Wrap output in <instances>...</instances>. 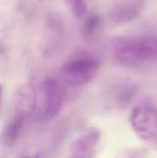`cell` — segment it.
I'll return each instance as SVG.
<instances>
[{
    "label": "cell",
    "instance_id": "13",
    "mask_svg": "<svg viewBox=\"0 0 157 158\" xmlns=\"http://www.w3.org/2000/svg\"><path fill=\"white\" fill-rule=\"evenodd\" d=\"M2 92H3V87L1 84H0V106H1V101H2Z\"/></svg>",
    "mask_w": 157,
    "mask_h": 158
},
{
    "label": "cell",
    "instance_id": "12",
    "mask_svg": "<svg viewBox=\"0 0 157 158\" xmlns=\"http://www.w3.org/2000/svg\"><path fill=\"white\" fill-rule=\"evenodd\" d=\"M94 155H72L70 158H92Z\"/></svg>",
    "mask_w": 157,
    "mask_h": 158
},
{
    "label": "cell",
    "instance_id": "5",
    "mask_svg": "<svg viewBox=\"0 0 157 158\" xmlns=\"http://www.w3.org/2000/svg\"><path fill=\"white\" fill-rule=\"evenodd\" d=\"M143 7L142 0H122L112 9L111 18L119 24L129 23L139 15Z\"/></svg>",
    "mask_w": 157,
    "mask_h": 158
},
{
    "label": "cell",
    "instance_id": "2",
    "mask_svg": "<svg viewBox=\"0 0 157 158\" xmlns=\"http://www.w3.org/2000/svg\"><path fill=\"white\" fill-rule=\"evenodd\" d=\"M99 68V62L92 56H80L69 60L61 67L63 80L69 86H80L95 77Z\"/></svg>",
    "mask_w": 157,
    "mask_h": 158
},
{
    "label": "cell",
    "instance_id": "14",
    "mask_svg": "<svg viewBox=\"0 0 157 158\" xmlns=\"http://www.w3.org/2000/svg\"><path fill=\"white\" fill-rule=\"evenodd\" d=\"M120 158H135V157H133L132 155H131V154H124V155L122 156Z\"/></svg>",
    "mask_w": 157,
    "mask_h": 158
},
{
    "label": "cell",
    "instance_id": "4",
    "mask_svg": "<svg viewBox=\"0 0 157 158\" xmlns=\"http://www.w3.org/2000/svg\"><path fill=\"white\" fill-rule=\"evenodd\" d=\"M42 98L40 114L45 120H50L59 113L64 101V92L56 80L47 78L40 85Z\"/></svg>",
    "mask_w": 157,
    "mask_h": 158
},
{
    "label": "cell",
    "instance_id": "9",
    "mask_svg": "<svg viewBox=\"0 0 157 158\" xmlns=\"http://www.w3.org/2000/svg\"><path fill=\"white\" fill-rule=\"evenodd\" d=\"M136 92V88L133 84L126 85L117 92L115 100L117 106L119 108L127 106L133 99Z\"/></svg>",
    "mask_w": 157,
    "mask_h": 158
},
{
    "label": "cell",
    "instance_id": "3",
    "mask_svg": "<svg viewBox=\"0 0 157 158\" xmlns=\"http://www.w3.org/2000/svg\"><path fill=\"white\" fill-rule=\"evenodd\" d=\"M129 123L139 138L157 146V108L150 106L135 107L129 116Z\"/></svg>",
    "mask_w": 157,
    "mask_h": 158
},
{
    "label": "cell",
    "instance_id": "8",
    "mask_svg": "<svg viewBox=\"0 0 157 158\" xmlns=\"http://www.w3.org/2000/svg\"><path fill=\"white\" fill-rule=\"evenodd\" d=\"M26 118L23 114L15 113L1 133L0 143L2 146L11 147L17 141Z\"/></svg>",
    "mask_w": 157,
    "mask_h": 158
},
{
    "label": "cell",
    "instance_id": "7",
    "mask_svg": "<svg viewBox=\"0 0 157 158\" xmlns=\"http://www.w3.org/2000/svg\"><path fill=\"white\" fill-rule=\"evenodd\" d=\"M16 113L28 117L35 109L37 94L35 88L29 83L22 85L16 93Z\"/></svg>",
    "mask_w": 157,
    "mask_h": 158
},
{
    "label": "cell",
    "instance_id": "10",
    "mask_svg": "<svg viewBox=\"0 0 157 158\" xmlns=\"http://www.w3.org/2000/svg\"><path fill=\"white\" fill-rule=\"evenodd\" d=\"M100 23H101V19L99 15H92L88 16L82 26L81 34L83 39L89 40L92 38L99 28Z\"/></svg>",
    "mask_w": 157,
    "mask_h": 158
},
{
    "label": "cell",
    "instance_id": "11",
    "mask_svg": "<svg viewBox=\"0 0 157 158\" xmlns=\"http://www.w3.org/2000/svg\"><path fill=\"white\" fill-rule=\"evenodd\" d=\"M69 11L75 18L83 16L86 12V0H64Z\"/></svg>",
    "mask_w": 157,
    "mask_h": 158
},
{
    "label": "cell",
    "instance_id": "15",
    "mask_svg": "<svg viewBox=\"0 0 157 158\" xmlns=\"http://www.w3.org/2000/svg\"><path fill=\"white\" fill-rule=\"evenodd\" d=\"M19 158H29V157H19Z\"/></svg>",
    "mask_w": 157,
    "mask_h": 158
},
{
    "label": "cell",
    "instance_id": "6",
    "mask_svg": "<svg viewBox=\"0 0 157 158\" xmlns=\"http://www.w3.org/2000/svg\"><path fill=\"white\" fill-rule=\"evenodd\" d=\"M100 139V132L92 129L77 137L71 145L72 155H94L95 148Z\"/></svg>",
    "mask_w": 157,
    "mask_h": 158
},
{
    "label": "cell",
    "instance_id": "1",
    "mask_svg": "<svg viewBox=\"0 0 157 158\" xmlns=\"http://www.w3.org/2000/svg\"><path fill=\"white\" fill-rule=\"evenodd\" d=\"M114 56L126 66H139L157 60V38L132 37L121 40L115 44Z\"/></svg>",
    "mask_w": 157,
    "mask_h": 158
}]
</instances>
